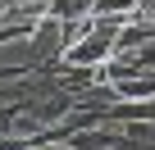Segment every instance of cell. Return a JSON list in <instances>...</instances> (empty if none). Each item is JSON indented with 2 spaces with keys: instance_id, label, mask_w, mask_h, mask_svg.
Returning a JSON list of instances; mask_svg holds the SVG:
<instances>
[{
  "instance_id": "6da1fadb",
  "label": "cell",
  "mask_w": 155,
  "mask_h": 150,
  "mask_svg": "<svg viewBox=\"0 0 155 150\" xmlns=\"http://www.w3.org/2000/svg\"><path fill=\"white\" fill-rule=\"evenodd\" d=\"M101 78L110 82V91L123 105H141L155 100V18L132 14L114 41L110 64L101 68Z\"/></svg>"
},
{
  "instance_id": "7a4b0ae2",
  "label": "cell",
  "mask_w": 155,
  "mask_h": 150,
  "mask_svg": "<svg viewBox=\"0 0 155 150\" xmlns=\"http://www.w3.org/2000/svg\"><path fill=\"white\" fill-rule=\"evenodd\" d=\"M91 5H96V0H46V14L50 18H59V23H87L91 18Z\"/></svg>"
},
{
  "instance_id": "3957f363",
  "label": "cell",
  "mask_w": 155,
  "mask_h": 150,
  "mask_svg": "<svg viewBox=\"0 0 155 150\" xmlns=\"http://www.w3.org/2000/svg\"><path fill=\"white\" fill-rule=\"evenodd\" d=\"M137 14H146V18H155V0H141V9Z\"/></svg>"
}]
</instances>
